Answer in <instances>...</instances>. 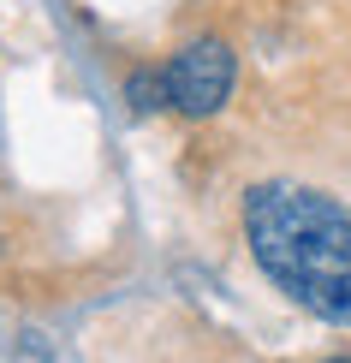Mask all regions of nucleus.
<instances>
[{
	"mask_svg": "<svg viewBox=\"0 0 351 363\" xmlns=\"http://www.w3.org/2000/svg\"><path fill=\"white\" fill-rule=\"evenodd\" d=\"M233 78H238V66H233V48L221 36H191L167 60V96H173V108L185 119L221 113V101L233 96Z\"/></svg>",
	"mask_w": 351,
	"mask_h": 363,
	"instance_id": "nucleus-2",
	"label": "nucleus"
},
{
	"mask_svg": "<svg viewBox=\"0 0 351 363\" xmlns=\"http://www.w3.org/2000/svg\"><path fill=\"white\" fill-rule=\"evenodd\" d=\"M328 363H351V357H328Z\"/></svg>",
	"mask_w": 351,
	"mask_h": 363,
	"instance_id": "nucleus-4",
	"label": "nucleus"
},
{
	"mask_svg": "<svg viewBox=\"0 0 351 363\" xmlns=\"http://www.w3.org/2000/svg\"><path fill=\"white\" fill-rule=\"evenodd\" d=\"M244 238L292 304L351 328V220L333 196L292 179H262L244 191Z\"/></svg>",
	"mask_w": 351,
	"mask_h": 363,
	"instance_id": "nucleus-1",
	"label": "nucleus"
},
{
	"mask_svg": "<svg viewBox=\"0 0 351 363\" xmlns=\"http://www.w3.org/2000/svg\"><path fill=\"white\" fill-rule=\"evenodd\" d=\"M126 101H131L137 113H155V108H173V96H167V72H155V66L131 72V78H126Z\"/></svg>",
	"mask_w": 351,
	"mask_h": 363,
	"instance_id": "nucleus-3",
	"label": "nucleus"
}]
</instances>
